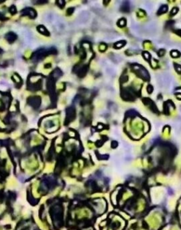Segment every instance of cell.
<instances>
[{
    "label": "cell",
    "instance_id": "obj_8",
    "mask_svg": "<svg viewBox=\"0 0 181 230\" xmlns=\"http://www.w3.org/2000/svg\"><path fill=\"white\" fill-rule=\"evenodd\" d=\"M87 71H88V67L86 66H83L82 68H80L79 70L78 71V75L79 76L80 78H83L86 75Z\"/></svg>",
    "mask_w": 181,
    "mask_h": 230
},
{
    "label": "cell",
    "instance_id": "obj_1",
    "mask_svg": "<svg viewBox=\"0 0 181 230\" xmlns=\"http://www.w3.org/2000/svg\"><path fill=\"white\" fill-rule=\"evenodd\" d=\"M132 69L139 78H141L143 80H146V81L149 80V74L148 73L147 70H146L144 67L140 66V65H137V64H134L132 66Z\"/></svg>",
    "mask_w": 181,
    "mask_h": 230
},
{
    "label": "cell",
    "instance_id": "obj_13",
    "mask_svg": "<svg viewBox=\"0 0 181 230\" xmlns=\"http://www.w3.org/2000/svg\"><path fill=\"white\" fill-rule=\"evenodd\" d=\"M137 112H136L135 110H130V111H127V116H135L137 115Z\"/></svg>",
    "mask_w": 181,
    "mask_h": 230
},
{
    "label": "cell",
    "instance_id": "obj_17",
    "mask_svg": "<svg viewBox=\"0 0 181 230\" xmlns=\"http://www.w3.org/2000/svg\"><path fill=\"white\" fill-rule=\"evenodd\" d=\"M178 8H176V7L173 8V9H172L171 12V16L172 15L173 16V15L176 14L177 13H178Z\"/></svg>",
    "mask_w": 181,
    "mask_h": 230
},
{
    "label": "cell",
    "instance_id": "obj_21",
    "mask_svg": "<svg viewBox=\"0 0 181 230\" xmlns=\"http://www.w3.org/2000/svg\"><path fill=\"white\" fill-rule=\"evenodd\" d=\"M175 33H176L177 35H178L179 36L181 37V29H178L176 31H175Z\"/></svg>",
    "mask_w": 181,
    "mask_h": 230
},
{
    "label": "cell",
    "instance_id": "obj_16",
    "mask_svg": "<svg viewBox=\"0 0 181 230\" xmlns=\"http://www.w3.org/2000/svg\"><path fill=\"white\" fill-rule=\"evenodd\" d=\"M125 44V41H120L118 43H117L115 45V46L117 48H121V47H122L124 46L125 44Z\"/></svg>",
    "mask_w": 181,
    "mask_h": 230
},
{
    "label": "cell",
    "instance_id": "obj_11",
    "mask_svg": "<svg viewBox=\"0 0 181 230\" xmlns=\"http://www.w3.org/2000/svg\"><path fill=\"white\" fill-rule=\"evenodd\" d=\"M38 31L40 32L41 34H44V35H48V36L49 35V34H48V32L47 31V30L45 29V28H44V27L42 26H38Z\"/></svg>",
    "mask_w": 181,
    "mask_h": 230
},
{
    "label": "cell",
    "instance_id": "obj_19",
    "mask_svg": "<svg viewBox=\"0 0 181 230\" xmlns=\"http://www.w3.org/2000/svg\"><path fill=\"white\" fill-rule=\"evenodd\" d=\"M147 91L149 93H151L153 92V87L151 85H148L147 87Z\"/></svg>",
    "mask_w": 181,
    "mask_h": 230
},
{
    "label": "cell",
    "instance_id": "obj_5",
    "mask_svg": "<svg viewBox=\"0 0 181 230\" xmlns=\"http://www.w3.org/2000/svg\"><path fill=\"white\" fill-rule=\"evenodd\" d=\"M143 100H144V103L146 105H149L150 107V109H151L153 111H154L155 113H156V111H158V110H157L156 106L154 103L152 102L151 99H149V98H144Z\"/></svg>",
    "mask_w": 181,
    "mask_h": 230
},
{
    "label": "cell",
    "instance_id": "obj_12",
    "mask_svg": "<svg viewBox=\"0 0 181 230\" xmlns=\"http://www.w3.org/2000/svg\"><path fill=\"white\" fill-rule=\"evenodd\" d=\"M118 25L120 27H124L126 26V20L125 19H121L118 22Z\"/></svg>",
    "mask_w": 181,
    "mask_h": 230
},
{
    "label": "cell",
    "instance_id": "obj_15",
    "mask_svg": "<svg viewBox=\"0 0 181 230\" xmlns=\"http://www.w3.org/2000/svg\"><path fill=\"white\" fill-rule=\"evenodd\" d=\"M174 66H175V69L176 70V72H178V73L181 74V66H180L178 64H176V63H174Z\"/></svg>",
    "mask_w": 181,
    "mask_h": 230
},
{
    "label": "cell",
    "instance_id": "obj_6",
    "mask_svg": "<svg viewBox=\"0 0 181 230\" xmlns=\"http://www.w3.org/2000/svg\"><path fill=\"white\" fill-rule=\"evenodd\" d=\"M22 14H24L25 15H28L31 18H35L36 16V12L33 9H31V8H26V9H25L22 12Z\"/></svg>",
    "mask_w": 181,
    "mask_h": 230
},
{
    "label": "cell",
    "instance_id": "obj_14",
    "mask_svg": "<svg viewBox=\"0 0 181 230\" xmlns=\"http://www.w3.org/2000/svg\"><path fill=\"white\" fill-rule=\"evenodd\" d=\"M171 54L172 57H173V58H178V57H179V56H180V55L178 51H171Z\"/></svg>",
    "mask_w": 181,
    "mask_h": 230
},
{
    "label": "cell",
    "instance_id": "obj_4",
    "mask_svg": "<svg viewBox=\"0 0 181 230\" xmlns=\"http://www.w3.org/2000/svg\"><path fill=\"white\" fill-rule=\"evenodd\" d=\"M28 103L33 107H38L40 104V98L38 97H31L28 99Z\"/></svg>",
    "mask_w": 181,
    "mask_h": 230
},
{
    "label": "cell",
    "instance_id": "obj_10",
    "mask_svg": "<svg viewBox=\"0 0 181 230\" xmlns=\"http://www.w3.org/2000/svg\"><path fill=\"white\" fill-rule=\"evenodd\" d=\"M168 9V7L167 5H162L161 7L159 8V11H158L157 14L161 15V14H165L166 12H167Z\"/></svg>",
    "mask_w": 181,
    "mask_h": 230
},
{
    "label": "cell",
    "instance_id": "obj_7",
    "mask_svg": "<svg viewBox=\"0 0 181 230\" xmlns=\"http://www.w3.org/2000/svg\"><path fill=\"white\" fill-rule=\"evenodd\" d=\"M5 37H6L7 40L9 43H12V42H14V41L16 39V35L14 34V33H11V32H10V33L7 34V35L5 36Z\"/></svg>",
    "mask_w": 181,
    "mask_h": 230
},
{
    "label": "cell",
    "instance_id": "obj_18",
    "mask_svg": "<svg viewBox=\"0 0 181 230\" xmlns=\"http://www.w3.org/2000/svg\"><path fill=\"white\" fill-rule=\"evenodd\" d=\"M143 55H144V58L146 60H149L150 58L149 54H148L147 52H144V53L143 54Z\"/></svg>",
    "mask_w": 181,
    "mask_h": 230
},
{
    "label": "cell",
    "instance_id": "obj_9",
    "mask_svg": "<svg viewBox=\"0 0 181 230\" xmlns=\"http://www.w3.org/2000/svg\"><path fill=\"white\" fill-rule=\"evenodd\" d=\"M121 11L123 12H130V3L129 2H124L121 6Z\"/></svg>",
    "mask_w": 181,
    "mask_h": 230
},
{
    "label": "cell",
    "instance_id": "obj_2",
    "mask_svg": "<svg viewBox=\"0 0 181 230\" xmlns=\"http://www.w3.org/2000/svg\"><path fill=\"white\" fill-rule=\"evenodd\" d=\"M66 112V124H69L75 119L76 116V111L74 107H71L67 109Z\"/></svg>",
    "mask_w": 181,
    "mask_h": 230
},
{
    "label": "cell",
    "instance_id": "obj_20",
    "mask_svg": "<svg viewBox=\"0 0 181 230\" xmlns=\"http://www.w3.org/2000/svg\"><path fill=\"white\" fill-rule=\"evenodd\" d=\"M74 12V8H69L67 11V14H72Z\"/></svg>",
    "mask_w": 181,
    "mask_h": 230
},
{
    "label": "cell",
    "instance_id": "obj_3",
    "mask_svg": "<svg viewBox=\"0 0 181 230\" xmlns=\"http://www.w3.org/2000/svg\"><path fill=\"white\" fill-rule=\"evenodd\" d=\"M121 97H122L124 100H125V101H129V102L133 101V100H135V99L134 94L128 90H122V92H121Z\"/></svg>",
    "mask_w": 181,
    "mask_h": 230
}]
</instances>
